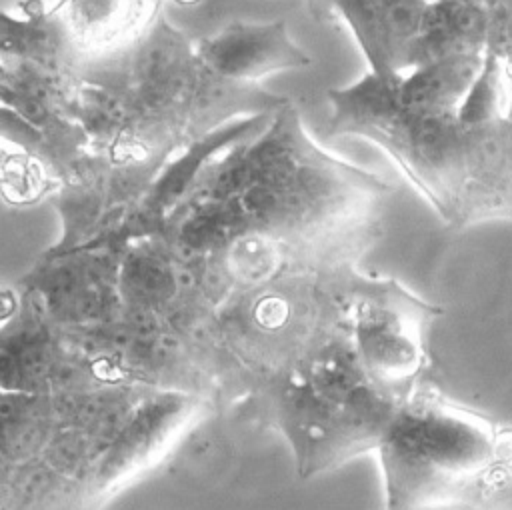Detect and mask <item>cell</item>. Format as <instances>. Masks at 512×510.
I'll use <instances>...</instances> for the list:
<instances>
[{
    "label": "cell",
    "mask_w": 512,
    "mask_h": 510,
    "mask_svg": "<svg viewBox=\"0 0 512 510\" xmlns=\"http://www.w3.org/2000/svg\"><path fill=\"white\" fill-rule=\"evenodd\" d=\"M208 396L152 388L88 468L80 510H100L130 480L160 464L206 408Z\"/></svg>",
    "instance_id": "obj_6"
},
{
    "label": "cell",
    "mask_w": 512,
    "mask_h": 510,
    "mask_svg": "<svg viewBox=\"0 0 512 510\" xmlns=\"http://www.w3.org/2000/svg\"><path fill=\"white\" fill-rule=\"evenodd\" d=\"M432 0H330L378 78L398 76L412 66Z\"/></svg>",
    "instance_id": "obj_10"
},
{
    "label": "cell",
    "mask_w": 512,
    "mask_h": 510,
    "mask_svg": "<svg viewBox=\"0 0 512 510\" xmlns=\"http://www.w3.org/2000/svg\"><path fill=\"white\" fill-rule=\"evenodd\" d=\"M194 48L210 72L238 84H258L260 78L272 72L304 68L312 62L310 56L292 42L284 22H236L216 36L200 40Z\"/></svg>",
    "instance_id": "obj_11"
},
{
    "label": "cell",
    "mask_w": 512,
    "mask_h": 510,
    "mask_svg": "<svg viewBox=\"0 0 512 510\" xmlns=\"http://www.w3.org/2000/svg\"><path fill=\"white\" fill-rule=\"evenodd\" d=\"M480 68L482 54H452L328 92L332 132L384 148L454 228L512 220V124L460 114Z\"/></svg>",
    "instance_id": "obj_2"
},
{
    "label": "cell",
    "mask_w": 512,
    "mask_h": 510,
    "mask_svg": "<svg viewBox=\"0 0 512 510\" xmlns=\"http://www.w3.org/2000/svg\"><path fill=\"white\" fill-rule=\"evenodd\" d=\"M374 452L386 510H484L512 456V430L422 380L398 404Z\"/></svg>",
    "instance_id": "obj_4"
},
{
    "label": "cell",
    "mask_w": 512,
    "mask_h": 510,
    "mask_svg": "<svg viewBox=\"0 0 512 510\" xmlns=\"http://www.w3.org/2000/svg\"><path fill=\"white\" fill-rule=\"evenodd\" d=\"M388 190L318 148L288 100L262 130L200 162L160 236L232 292L294 266L354 264L378 236Z\"/></svg>",
    "instance_id": "obj_1"
},
{
    "label": "cell",
    "mask_w": 512,
    "mask_h": 510,
    "mask_svg": "<svg viewBox=\"0 0 512 510\" xmlns=\"http://www.w3.org/2000/svg\"><path fill=\"white\" fill-rule=\"evenodd\" d=\"M442 308L422 302L396 280L354 270L346 292V322L358 362L370 382L402 404L424 380L426 326Z\"/></svg>",
    "instance_id": "obj_5"
},
{
    "label": "cell",
    "mask_w": 512,
    "mask_h": 510,
    "mask_svg": "<svg viewBox=\"0 0 512 510\" xmlns=\"http://www.w3.org/2000/svg\"><path fill=\"white\" fill-rule=\"evenodd\" d=\"M308 6H310V12L320 18V16H326V14H332L330 10V0H306Z\"/></svg>",
    "instance_id": "obj_14"
},
{
    "label": "cell",
    "mask_w": 512,
    "mask_h": 510,
    "mask_svg": "<svg viewBox=\"0 0 512 510\" xmlns=\"http://www.w3.org/2000/svg\"><path fill=\"white\" fill-rule=\"evenodd\" d=\"M498 502H500V510H512V462H510V466L506 470V476L502 480Z\"/></svg>",
    "instance_id": "obj_13"
},
{
    "label": "cell",
    "mask_w": 512,
    "mask_h": 510,
    "mask_svg": "<svg viewBox=\"0 0 512 510\" xmlns=\"http://www.w3.org/2000/svg\"><path fill=\"white\" fill-rule=\"evenodd\" d=\"M112 384L72 348L38 296L24 288L14 314L0 326V390L70 394Z\"/></svg>",
    "instance_id": "obj_7"
},
{
    "label": "cell",
    "mask_w": 512,
    "mask_h": 510,
    "mask_svg": "<svg viewBox=\"0 0 512 510\" xmlns=\"http://www.w3.org/2000/svg\"><path fill=\"white\" fill-rule=\"evenodd\" d=\"M292 448L300 478L376 450L398 408L362 370L348 322L334 326L240 398Z\"/></svg>",
    "instance_id": "obj_3"
},
{
    "label": "cell",
    "mask_w": 512,
    "mask_h": 510,
    "mask_svg": "<svg viewBox=\"0 0 512 510\" xmlns=\"http://www.w3.org/2000/svg\"><path fill=\"white\" fill-rule=\"evenodd\" d=\"M120 248L104 244L46 254L22 284L60 328L110 322L120 316Z\"/></svg>",
    "instance_id": "obj_8"
},
{
    "label": "cell",
    "mask_w": 512,
    "mask_h": 510,
    "mask_svg": "<svg viewBox=\"0 0 512 510\" xmlns=\"http://www.w3.org/2000/svg\"><path fill=\"white\" fill-rule=\"evenodd\" d=\"M436 2H470V4H484L486 0H436Z\"/></svg>",
    "instance_id": "obj_15"
},
{
    "label": "cell",
    "mask_w": 512,
    "mask_h": 510,
    "mask_svg": "<svg viewBox=\"0 0 512 510\" xmlns=\"http://www.w3.org/2000/svg\"><path fill=\"white\" fill-rule=\"evenodd\" d=\"M60 428L56 394L0 390V464H24L48 446Z\"/></svg>",
    "instance_id": "obj_12"
},
{
    "label": "cell",
    "mask_w": 512,
    "mask_h": 510,
    "mask_svg": "<svg viewBox=\"0 0 512 510\" xmlns=\"http://www.w3.org/2000/svg\"><path fill=\"white\" fill-rule=\"evenodd\" d=\"M162 0H60L48 18L80 72L140 42L160 18Z\"/></svg>",
    "instance_id": "obj_9"
}]
</instances>
